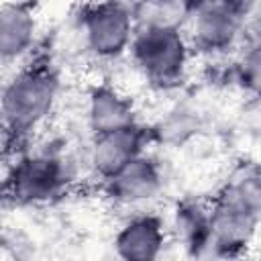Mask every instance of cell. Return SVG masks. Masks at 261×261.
Masks as SVG:
<instances>
[{
    "label": "cell",
    "instance_id": "obj_4",
    "mask_svg": "<svg viewBox=\"0 0 261 261\" xmlns=\"http://www.w3.org/2000/svg\"><path fill=\"white\" fill-rule=\"evenodd\" d=\"M257 4L243 0L194 2L186 33L194 53L206 57L224 55L243 45Z\"/></svg>",
    "mask_w": 261,
    "mask_h": 261
},
{
    "label": "cell",
    "instance_id": "obj_10",
    "mask_svg": "<svg viewBox=\"0 0 261 261\" xmlns=\"http://www.w3.org/2000/svg\"><path fill=\"white\" fill-rule=\"evenodd\" d=\"M86 122L90 137L104 135L139 122L135 100L116 84L100 80L88 88L86 94Z\"/></svg>",
    "mask_w": 261,
    "mask_h": 261
},
{
    "label": "cell",
    "instance_id": "obj_2",
    "mask_svg": "<svg viewBox=\"0 0 261 261\" xmlns=\"http://www.w3.org/2000/svg\"><path fill=\"white\" fill-rule=\"evenodd\" d=\"M75 179V165L61 147H27L4 173V202L27 208L61 198Z\"/></svg>",
    "mask_w": 261,
    "mask_h": 261
},
{
    "label": "cell",
    "instance_id": "obj_8",
    "mask_svg": "<svg viewBox=\"0 0 261 261\" xmlns=\"http://www.w3.org/2000/svg\"><path fill=\"white\" fill-rule=\"evenodd\" d=\"M167 245V224L155 212H137L116 230L112 249L118 261H159Z\"/></svg>",
    "mask_w": 261,
    "mask_h": 261
},
{
    "label": "cell",
    "instance_id": "obj_9",
    "mask_svg": "<svg viewBox=\"0 0 261 261\" xmlns=\"http://www.w3.org/2000/svg\"><path fill=\"white\" fill-rule=\"evenodd\" d=\"M37 8L33 2H4L0 6V59L4 65H20L41 45Z\"/></svg>",
    "mask_w": 261,
    "mask_h": 261
},
{
    "label": "cell",
    "instance_id": "obj_7",
    "mask_svg": "<svg viewBox=\"0 0 261 261\" xmlns=\"http://www.w3.org/2000/svg\"><path fill=\"white\" fill-rule=\"evenodd\" d=\"M165 186V173L161 161L145 153L124 165L118 173L100 184V190L106 200L124 208H139L155 200Z\"/></svg>",
    "mask_w": 261,
    "mask_h": 261
},
{
    "label": "cell",
    "instance_id": "obj_6",
    "mask_svg": "<svg viewBox=\"0 0 261 261\" xmlns=\"http://www.w3.org/2000/svg\"><path fill=\"white\" fill-rule=\"evenodd\" d=\"M151 147H155L151 124L139 120L135 124L90 137L88 165L102 184L114 173H118L133 159L149 153Z\"/></svg>",
    "mask_w": 261,
    "mask_h": 261
},
{
    "label": "cell",
    "instance_id": "obj_13",
    "mask_svg": "<svg viewBox=\"0 0 261 261\" xmlns=\"http://www.w3.org/2000/svg\"><path fill=\"white\" fill-rule=\"evenodd\" d=\"M151 130L155 145L179 149L204 130V114L196 104L177 100L155 122H151Z\"/></svg>",
    "mask_w": 261,
    "mask_h": 261
},
{
    "label": "cell",
    "instance_id": "obj_11",
    "mask_svg": "<svg viewBox=\"0 0 261 261\" xmlns=\"http://www.w3.org/2000/svg\"><path fill=\"white\" fill-rule=\"evenodd\" d=\"M169 230L175 241L181 245L184 253L194 259H210V241H212V208L210 200L186 196L177 200L171 208Z\"/></svg>",
    "mask_w": 261,
    "mask_h": 261
},
{
    "label": "cell",
    "instance_id": "obj_12",
    "mask_svg": "<svg viewBox=\"0 0 261 261\" xmlns=\"http://www.w3.org/2000/svg\"><path fill=\"white\" fill-rule=\"evenodd\" d=\"M212 206L261 220V165L241 161L210 198Z\"/></svg>",
    "mask_w": 261,
    "mask_h": 261
},
{
    "label": "cell",
    "instance_id": "obj_3",
    "mask_svg": "<svg viewBox=\"0 0 261 261\" xmlns=\"http://www.w3.org/2000/svg\"><path fill=\"white\" fill-rule=\"evenodd\" d=\"M192 55L186 29L167 24H139L128 51L139 75L159 92L184 86Z\"/></svg>",
    "mask_w": 261,
    "mask_h": 261
},
{
    "label": "cell",
    "instance_id": "obj_15",
    "mask_svg": "<svg viewBox=\"0 0 261 261\" xmlns=\"http://www.w3.org/2000/svg\"><path fill=\"white\" fill-rule=\"evenodd\" d=\"M137 24H167L188 27L192 16L194 0H155V2H133Z\"/></svg>",
    "mask_w": 261,
    "mask_h": 261
},
{
    "label": "cell",
    "instance_id": "obj_1",
    "mask_svg": "<svg viewBox=\"0 0 261 261\" xmlns=\"http://www.w3.org/2000/svg\"><path fill=\"white\" fill-rule=\"evenodd\" d=\"M61 69L43 43L4 82L0 108L6 157L29 147L31 137L53 114L61 96Z\"/></svg>",
    "mask_w": 261,
    "mask_h": 261
},
{
    "label": "cell",
    "instance_id": "obj_5",
    "mask_svg": "<svg viewBox=\"0 0 261 261\" xmlns=\"http://www.w3.org/2000/svg\"><path fill=\"white\" fill-rule=\"evenodd\" d=\"M75 29L84 49L98 61H116L128 55L137 16L133 2H88L75 8Z\"/></svg>",
    "mask_w": 261,
    "mask_h": 261
},
{
    "label": "cell",
    "instance_id": "obj_14",
    "mask_svg": "<svg viewBox=\"0 0 261 261\" xmlns=\"http://www.w3.org/2000/svg\"><path fill=\"white\" fill-rule=\"evenodd\" d=\"M230 82L247 96L261 100V33L245 37L239 57L230 67Z\"/></svg>",
    "mask_w": 261,
    "mask_h": 261
}]
</instances>
